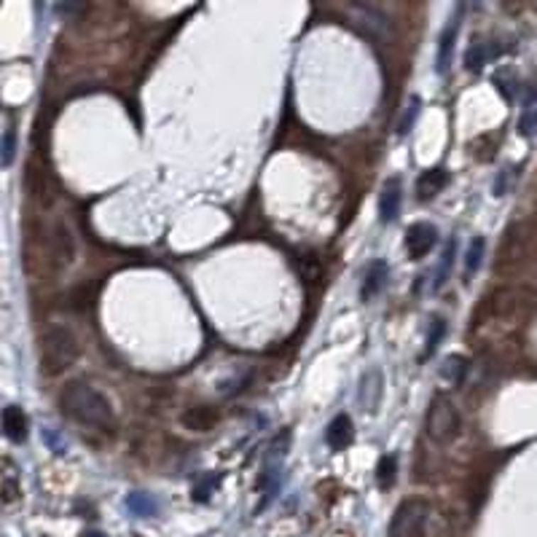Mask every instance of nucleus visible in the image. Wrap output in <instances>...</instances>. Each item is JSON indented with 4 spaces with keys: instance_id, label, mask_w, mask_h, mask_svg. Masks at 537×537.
Instances as JSON below:
<instances>
[{
    "instance_id": "f257e3e1",
    "label": "nucleus",
    "mask_w": 537,
    "mask_h": 537,
    "mask_svg": "<svg viewBox=\"0 0 537 537\" xmlns=\"http://www.w3.org/2000/svg\"><path fill=\"white\" fill-rule=\"evenodd\" d=\"M60 411L67 419H73L78 425L97 430H113L116 428V414L110 401L92 387L89 381H67L60 392Z\"/></svg>"
},
{
    "instance_id": "f03ea898",
    "label": "nucleus",
    "mask_w": 537,
    "mask_h": 537,
    "mask_svg": "<svg viewBox=\"0 0 537 537\" xmlns=\"http://www.w3.org/2000/svg\"><path fill=\"white\" fill-rule=\"evenodd\" d=\"M78 342L67 328L54 325L40 339V374L43 376H60L75 363Z\"/></svg>"
},
{
    "instance_id": "7ed1b4c3",
    "label": "nucleus",
    "mask_w": 537,
    "mask_h": 537,
    "mask_svg": "<svg viewBox=\"0 0 537 537\" xmlns=\"http://www.w3.org/2000/svg\"><path fill=\"white\" fill-rule=\"evenodd\" d=\"M430 519V505L419 497H408L398 505V511L392 516L387 537H422L425 524Z\"/></svg>"
},
{
    "instance_id": "20e7f679",
    "label": "nucleus",
    "mask_w": 537,
    "mask_h": 537,
    "mask_svg": "<svg viewBox=\"0 0 537 537\" xmlns=\"http://www.w3.org/2000/svg\"><path fill=\"white\" fill-rule=\"evenodd\" d=\"M462 430V419H460V411L452 401L446 398H435L433 406L428 411V435L435 443H452Z\"/></svg>"
},
{
    "instance_id": "39448f33",
    "label": "nucleus",
    "mask_w": 537,
    "mask_h": 537,
    "mask_svg": "<svg viewBox=\"0 0 537 537\" xmlns=\"http://www.w3.org/2000/svg\"><path fill=\"white\" fill-rule=\"evenodd\" d=\"M438 242V232L433 223H414L406 232V250L414 261H422Z\"/></svg>"
},
{
    "instance_id": "423d86ee",
    "label": "nucleus",
    "mask_w": 537,
    "mask_h": 537,
    "mask_svg": "<svg viewBox=\"0 0 537 537\" xmlns=\"http://www.w3.org/2000/svg\"><path fill=\"white\" fill-rule=\"evenodd\" d=\"M401 202H403L401 178L384 180V188H381V196H379V218H381V223H392V220L398 218Z\"/></svg>"
},
{
    "instance_id": "0eeeda50",
    "label": "nucleus",
    "mask_w": 537,
    "mask_h": 537,
    "mask_svg": "<svg viewBox=\"0 0 537 537\" xmlns=\"http://www.w3.org/2000/svg\"><path fill=\"white\" fill-rule=\"evenodd\" d=\"M220 411L212 406H191L180 414V425L185 430H194V433H207L218 425Z\"/></svg>"
},
{
    "instance_id": "6e6552de",
    "label": "nucleus",
    "mask_w": 537,
    "mask_h": 537,
    "mask_svg": "<svg viewBox=\"0 0 537 537\" xmlns=\"http://www.w3.org/2000/svg\"><path fill=\"white\" fill-rule=\"evenodd\" d=\"M387 274H390V266H387V261H381V258H374V261H368L366 271H363V285H360V298L363 301H371L374 295L384 288V282H387Z\"/></svg>"
},
{
    "instance_id": "1a4fd4ad",
    "label": "nucleus",
    "mask_w": 537,
    "mask_h": 537,
    "mask_svg": "<svg viewBox=\"0 0 537 537\" xmlns=\"http://www.w3.org/2000/svg\"><path fill=\"white\" fill-rule=\"evenodd\" d=\"M381 371L379 368H371L360 376V387H357V401H360V408L366 411H376L379 401H381Z\"/></svg>"
},
{
    "instance_id": "9d476101",
    "label": "nucleus",
    "mask_w": 537,
    "mask_h": 537,
    "mask_svg": "<svg viewBox=\"0 0 537 537\" xmlns=\"http://www.w3.org/2000/svg\"><path fill=\"white\" fill-rule=\"evenodd\" d=\"M354 440V428H352V419L347 414L333 416V422L325 430V443H328L333 452H342L347 449L349 443Z\"/></svg>"
},
{
    "instance_id": "9b49d317",
    "label": "nucleus",
    "mask_w": 537,
    "mask_h": 537,
    "mask_svg": "<svg viewBox=\"0 0 537 537\" xmlns=\"http://www.w3.org/2000/svg\"><path fill=\"white\" fill-rule=\"evenodd\" d=\"M352 11L360 13V25L366 27L368 33H376V36H390V19H387V13L381 11L379 6H371V3H352L349 6Z\"/></svg>"
},
{
    "instance_id": "f8f14e48",
    "label": "nucleus",
    "mask_w": 537,
    "mask_h": 537,
    "mask_svg": "<svg viewBox=\"0 0 537 537\" xmlns=\"http://www.w3.org/2000/svg\"><path fill=\"white\" fill-rule=\"evenodd\" d=\"M3 433L13 443H22L27 438V416L19 406H6L3 408Z\"/></svg>"
},
{
    "instance_id": "ddd939ff",
    "label": "nucleus",
    "mask_w": 537,
    "mask_h": 537,
    "mask_svg": "<svg viewBox=\"0 0 537 537\" xmlns=\"http://www.w3.org/2000/svg\"><path fill=\"white\" fill-rule=\"evenodd\" d=\"M446 183H449V172L443 167H433V170L422 172L416 178V194H419V199H430V196L440 194Z\"/></svg>"
},
{
    "instance_id": "4468645a",
    "label": "nucleus",
    "mask_w": 537,
    "mask_h": 537,
    "mask_svg": "<svg viewBox=\"0 0 537 537\" xmlns=\"http://www.w3.org/2000/svg\"><path fill=\"white\" fill-rule=\"evenodd\" d=\"M457 30H460V16H454L452 25L443 27L440 33V43H438V57H435V70L440 75L449 70V62H452V51H454V38H457Z\"/></svg>"
},
{
    "instance_id": "2eb2a0df",
    "label": "nucleus",
    "mask_w": 537,
    "mask_h": 537,
    "mask_svg": "<svg viewBox=\"0 0 537 537\" xmlns=\"http://www.w3.org/2000/svg\"><path fill=\"white\" fill-rule=\"evenodd\" d=\"M51 253L57 256V261H60L62 266H67L75 256L73 237L67 232V226H62V223H57V226H54V234H51Z\"/></svg>"
},
{
    "instance_id": "dca6fc26",
    "label": "nucleus",
    "mask_w": 537,
    "mask_h": 537,
    "mask_svg": "<svg viewBox=\"0 0 537 537\" xmlns=\"http://www.w3.org/2000/svg\"><path fill=\"white\" fill-rule=\"evenodd\" d=\"M126 508L134 516H156L159 513V502H156V497H151L148 492H132V494H126Z\"/></svg>"
},
{
    "instance_id": "f3484780",
    "label": "nucleus",
    "mask_w": 537,
    "mask_h": 537,
    "mask_svg": "<svg viewBox=\"0 0 537 537\" xmlns=\"http://www.w3.org/2000/svg\"><path fill=\"white\" fill-rule=\"evenodd\" d=\"M395 478H398V460H395V454H384L376 465V484L381 489H392Z\"/></svg>"
},
{
    "instance_id": "a211bd4d",
    "label": "nucleus",
    "mask_w": 537,
    "mask_h": 537,
    "mask_svg": "<svg viewBox=\"0 0 537 537\" xmlns=\"http://www.w3.org/2000/svg\"><path fill=\"white\" fill-rule=\"evenodd\" d=\"M487 62H489L487 43H484V40H473V43L467 46V51H465V67H467L470 73H478Z\"/></svg>"
},
{
    "instance_id": "6ab92c4d",
    "label": "nucleus",
    "mask_w": 537,
    "mask_h": 537,
    "mask_svg": "<svg viewBox=\"0 0 537 537\" xmlns=\"http://www.w3.org/2000/svg\"><path fill=\"white\" fill-rule=\"evenodd\" d=\"M465 371H467V363H465L462 354H452V357L440 366V376L446 379V381H452L454 387H460L465 381Z\"/></svg>"
},
{
    "instance_id": "aec40b11",
    "label": "nucleus",
    "mask_w": 537,
    "mask_h": 537,
    "mask_svg": "<svg viewBox=\"0 0 537 537\" xmlns=\"http://www.w3.org/2000/svg\"><path fill=\"white\" fill-rule=\"evenodd\" d=\"M484 250H487V239H484V237H473V239H470V247H467V256H465V271H467V277L478 271L481 261H484Z\"/></svg>"
},
{
    "instance_id": "412c9836",
    "label": "nucleus",
    "mask_w": 537,
    "mask_h": 537,
    "mask_svg": "<svg viewBox=\"0 0 537 537\" xmlns=\"http://www.w3.org/2000/svg\"><path fill=\"white\" fill-rule=\"evenodd\" d=\"M454 250H457V242L452 239V242L446 244V250H443V258H440L438 271H435V280H433V291H440L443 282L449 280V271H452V264H454Z\"/></svg>"
},
{
    "instance_id": "4be33fe9",
    "label": "nucleus",
    "mask_w": 537,
    "mask_h": 537,
    "mask_svg": "<svg viewBox=\"0 0 537 537\" xmlns=\"http://www.w3.org/2000/svg\"><path fill=\"white\" fill-rule=\"evenodd\" d=\"M443 336H446V320L440 318H433V322H430V333H428V344H425V352H422V357H430V354L438 349V344L443 342Z\"/></svg>"
},
{
    "instance_id": "5701e85b",
    "label": "nucleus",
    "mask_w": 537,
    "mask_h": 537,
    "mask_svg": "<svg viewBox=\"0 0 537 537\" xmlns=\"http://www.w3.org/2000/svg\"><path fill=\"white\" fill-rule=\"evenodd\" d=\"M218 476H202L199 481L194 484V492H191V497H194L196 502H207L210 497H212V492H215V487H218Z\"/></svg>"
},
{
    "instance_id": "b1692460",
    "label": "nucleus",
    "mask_w": 537,
    "mask_h": 537,
    "mask_svg": "<svg viewBox=\"0 0 537 537\" xmlns=\"http://www.w3.org/2000/svg\"><path fill=\"white\" fill-rule=\"evenodd\" d=\"M13 153H16V132L6 129L3 132V167H11Z\"/></svg>"
},
{
    "instance_id": "393cba45",
    "label": "nucleus",
    "mask_w": 537,
    "mask_h": 537,
    "mask_svg": "<svg viewBox=\"0 0 537 537\" xmlns=\"http://www.w3.org/2000/svg\"><path fill=\"white\" fill-rule=\"evenodd\" d=\"M519 132L524 134V137H535L537 134V108L524 110V116H521V121H519Z\"/></svg>"
},
{
    "instance_id": "a878e982",
    "label": "nucleus",
    "mask_w": 537,
    "mask_h": 537,
    "mask_svg": "<svg viewBox=\"0 0 537 537\" xmlns=\"http://www.w3.org/2000/svg\"><path fill=\"white\" fill-rule=\"evenodd\" d=\"M16 497H19V484H16L11 476H3V502L9 505V502H13Z\"/></svg>"
},
{
    "instance_id": "bb28decb",
    "label": "nucleus",
    "mask_w": 537,
    "mask_h": 537,
    "mask_svg": "<svg viewBox=\"0 0 537 537\" xmlns=\"http://www.w3.org/2000/svg\"><path fill=\"white\" fill-rule=\"evenodd\" d=\"M416 113H419V99H414V102H411V108H408V116H403V121H401V134H406L408 129H411V124H414Z\"/></svg>"
},
{
    "instance_id": "cd10ccee",
    "label": "nucleus",
    "mask_w": 537,
    "mask_h": 537,
    "mask_svg": "<svg viewBox=\"0 0 537 537\" xmlns=\"http://www.w3.org/2000/svg\"><path fill=\"white\" fill-rule=\"evenodd\" d=\"M43 438H46V443H49V446H51V449H54V452H57V454L65 452V440L57 438V435H54L51 430H43Z\"/></svg>"
},
{
    "instance_id": "c85d7f7f",
    "label": "nucleus",
    "mask_w": 537,
    "mask_h": 537,
    "mask_svg": "<svg viewBox=\"0 0 537 537\" xmlns=\"http://www.w3.org/2000/svg\"><path fill=\"white\" fill-rule=\"evenodd\" d=\"M508 175H511V172H502L500 178H497V183H494V194L497 196L505 194V188H508Z\"/></svg>"
},
{
    "instance_id": "c756f323",
    "label": "nucleus",
    "mask_w": 537,
    "mask_h": 537,
    "mask_svg": "<svg viewBox=\"0 0 537 537\" xmlns=\"http://www.w3.org/2000/svg\"><path fill=\"white\" fill-rule=\"evenodd\" d=\"M81 537H105V535H102V532H84Z\"/></svg>"
}]
</instances>
